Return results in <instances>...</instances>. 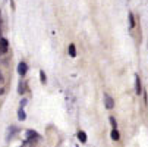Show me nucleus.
Instances as JSON below:
<instances>
[{"instance_id": "obj_2", "label": "nucleus", "mask_w": 148, "mask_h": 147, "mask_svg": "<svg viewBox=\"0 0 148 147\" xmlns=\"http://www.w3.org/2000/svg\"><path fill=\"white\" fill-rule=\"evenodd\" d=\"M28 72V65L25 63V62H21V63L18 65V74L19 75H25Z\"/></svg>"}, {"instance_id": "obj_5", "label": "nucleus", "mask_w": 148, "mask_h": 147, "mask_svg": "<svg viewBox=\"0 0 148 147\" xmlns=\"http://www.w3.org/2000/svg\"><path fill=\"white\" fill-rule=\"evenodd\" d=\"M25 137H27V141H29L31 138H38V134L35 131H32V130H28L27 134H25Z\"/></svg>"}, {"instance_id": "obj_7", "label": "nucleus", "mask_w": 148, "mask_h": 147, "mask_svg": "<svg viewBox=\"0 0 148 147\" xmlns=\"http://www.w3.org/2000/svg\"><path fill=\"white\" fill-rule=\"evenodd\" d=\"M78 138H79L82 143H87V134L84 133V131H79V133H78Z\"/></svg>"}, {"instance_id": "obj_12", "label": "nucleus", "mask_w": 148, "mask_h": 147, "mask_svg": "<svg viewBox=\"0 0 148 147\" xmlns=\"http://www.w3.org/2000/svg\"><path fill=\"white\" fill-rule=\"evenodd\" d=\"M24 91H25V86H22V82H21V86H19V93L22 94Z\"/></svg>"}, {"instance_id": "obj_10", "label": "nucleus", "mask_w": 148, "mask_h": 147, "mask_svg": "<svg viewBox=\"0 0 148 147\" xmlns=\"http://www.w3.org/2000/svg\"><path fill=\"white\" fill-rule=\"evenodd\" d=\"M40 78H41V82H43V84H46L47 78H46V75H44V72H43V71H40Z\"/></svg>"}, {"instance_id": "obj_8", "label": "nucleus", "mask_w": 148, "mask_h": 147, "mask_svg": "<svg viewBox=\"0 0 148 147\" xmlns=\"http://www.w3.org/2000/svg\"><path fill=\"white\" fill-rule=\"evenodd\" d=\"M18 118L21 119V121H25V118H27V115H25V112H24V109L21 108L19 110H18Z\"/></svg>"}, {"instance_id": "obj_13", "label": "nucleus", "mask_w": 148, "mask_h": 147, "mask_svg": "<svg viewBox=\"0 0 148 147\" xmlns=\"http://www.w3.org/2000/svg\"><path fill=\"white\" fill-rule=\"evenodd\" d=\"M110 124H112V125H113V128H116V119H114V118H113V116H112V118H110Z\"/></svg>"}, {"instance_id": "obj_15", "label": "nucleus", "mask_w": 148, "mask_h": 147, "mask_svg": "<svg viewBox=\"0 0 148 147\" xmlns=\"http://www.w3.org/2000/svg\"><path fill=\"white\" fill-rule=\"evenodd\" d=\"M0 82H3V75L0 74Z\"/></svg>"}, {"instance_id": "obj_6", "label": "nucleus", "mask_w": 148, "mask_h": 147, "mask_svg": "<svg viewBox=\"0 0 148 147\" xmlns=\"http://www.w3.org/2000/svg\"><path fill=\"white\" fill-rule=\"evenodd\" d=\"M68 52H69V55H71L72 57H75V56H76V50H75V44H69V47H68Z\"/></svg>"}, {"instance_id": "obj_9", "label": "nucleus", "mask_w": 148, "mask_h": 147, "mask_svg": "<svg viewBox=\"0 0 148 147\" xmlns=\"http://www.w3.org/2000/svg\"><path fill=\"white\" fill-rule=\"evenodd\" d=\"M112 138L116 141V140H119V133H117V128H113V131H112Z\"/></svg>"}, {"instance_id": "obj_11", "label": "nucleus", "mask_w": 148, "mask_h": 147, "mask_svg": "<svg viewBox=\"0 0 148 147\" xmlns=\"http://www.w3.org/2000/svg\"><path fill=\"white\" fill-rule=\"evenodd\" d=\"M129 22H131V27L134 28L135 27V21H134V15L132 13H129Z\"/></svg>"}, {"instance_id": "obj_4", "label": "nucleus", "mask_w": 148, "mask_h": 147, "mask_svg": "<svg viewBox=\"0 0 148 147\" xmlns=\"http://www.w3.org/2000/svg\"><path fill=\"white\" fill-rule=\"evenodd\" d=\"M135 93H136V96L141 94V79L138 75L135 77Z\"/></svg>"}, {"instance_id": "obj_14", "label": "nucleus", "mask_w": 148, "mask_h": 147, "mask_svg": "<svg viewBox=\"0 0 148 147\" xmlns=\"http://www.w3.org/2000/svg\"><path fill=\"white\" fill-rule=\"evenodd\" d=\"M25 104H27V99H24V100H21V108H22V106H25Z\"/></svg>"}, {"instance_id": "obj_1", "label": "nucleus", "mask_w": 148, "mask_h": 147, "mask_svg": "<svg viewBox=\"0 0 148 147\" xmlns=\"http://www.w3.org/2000/svg\"><path fill=\"white\" fill-rule=\"evenodd\" d=\"M104 104H106L107 109H113L114 108V101H113V99L109 94H104Z\"/></svg>"}, {"instance_id": "obj_3", "label": "nucleus", "mask_w": 148, "mask_h": 147, "mask_svg": "<svg viewBox=\"0 0 148 147\" xmlns=\"http://www.w3.org/2000/svg\"><path fill=\"white\" fill-rule=\"evenodd\" d=\"M8 49H9L8 40H6V38H0V52H2V53H6Z\"/></svg>"}]
</instances>
